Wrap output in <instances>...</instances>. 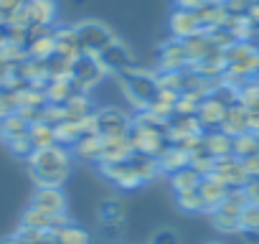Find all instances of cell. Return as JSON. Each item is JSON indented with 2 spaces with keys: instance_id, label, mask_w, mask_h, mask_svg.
<instances>
[{
  "instance_id": "9a60e30c",
  "label": "cell",
  "mask_w": 259,
  "mask_h": 244,
  "mask_svg": "<svg viewBox=\"0 0 259 244\" xmlns=\"http://www.w3.org/2000/svg\"><path fill=\"white\" fill-rule=\"evenodd\" d=\"M170 31H173V38L178 41H186L196 33H201V21L196 16V11H183V8H176L170 13Z\"/></svg>"
},
{
  "instance_id": "4fadbf2b",
  "label": "cell",
  "mask_w": 259,
  "mask_h": 244,
  "mask_svg": "<svg viewBox=\"0 0 259 244\" xmlns=\"http://www.w3.org/2000/svg\"><path fill=\"white\" fill-rule=\"evenodd\" d=\"M31 206L49 211V214H66V196L59 186H36Z\"/></svg>"
},
{
  "instance_id": "8d00e7d4",
  "label": "cell",
  "mask_w": 259,
  "mask_h": 244,
  "mask_svg": "<svg viewBox=\"0 0 259 244\" xmlns=\"http://www.w3.org/2000/svg\"><path fill=\"white\" fill-rule=\"evenodd\" d=\"M18 234H21L28 244H59L56 231H41V229H23V226H21Z\"/></svg>"
},
{
  "instance_id": "bcb514c9",
  "label": "cell",
  "mask_w": 259,
  "mask_h": 244,
  "mask_svg": "<svg viewBox=\"0 0 259 244\" xmlns=\"http://www.w3.org/2000/svg\"><path fill=\"white\" fill-rule=\"evenodd\" d=\"M11 66L6 64V61H0V89H6L8 84H11Z\"/></svg>"
},
{
  "instance_id": "8fae6325",
  "label": "cell",
  "mask_w": 259,
  "mask_h": 244,
  "mask_svg": "<svg viewBox=\"0 0 259 244\" xmlns=\"http://www.w3.org/2000/svg\"><path fill=\"white\" fill-rule=\"evenodd\" d=\"M191 66V56L186 49V41H168L160 49V71H186Z\"/></svg>"
},
{
  "instance_id": "8992f818",
  "label": "cell",
  "mask_w": 259,
  "mask_h": 244,
  "mask_svg": "<svg viewBox=\"0 0 259 244\" xmlns=\"http://www.w3.org/2000/svg\"><path fill=\"white\" fill-rule=\"evenodd\" d=\"M107 74V69L102 66V61L97 56H89V54H81L76 61H74V71H71V82L76 87L79 94H87L92 87L99 84V79Z\"/></svg>"
},
{
  "instance_id": "44dd1931",
  "label": "cell",
  "mask_w": 259,
  "mask_h": 244,
  "mask_svg": "<svg viewBox=\"0 0 259 244\" xmlns=\"http://www.w3.org/2000/svg\"><path fill=\"white\" fill-rule=\"evenodd\" d=\"M74 155L84 163H97L102 160V138L99 135H81L74 143Z\"/></svg>"
},
{
  "instance_id": "f546056e",
  "label": "cell",
  "mask_w": 259,
  "mask_h": 244,
  "mask_svg": "<svg viewBox=\"0 0 259 244\" xmlns=\"http://www.w3.org/2000/svg\"><path fill=\"white\" fill-rule=\"evenodd\" d=\"M64 112H66V119L79 122V119H84V117L94 114L97 109L92 107V102H89V97H87V94H74V97L64 104Z\"/></svg>"
},
{
  "instance_id": "ba28073f",
  "label": "cell",
  "mask_w": 259,
  "mask_h": 244,
  "mask_svg": "<svg viewBox=\"0 0 259 244\" xmlns=\"http://www.w3.org/2000/svg\"><path fill=\"white\" fill-rule=\"evenodd\" d=\"M97 59L102 61V66L107 69V74H122V71H127V69L135 66L133 51H130L122 41H117V38H114Z\"/></svg>"
},
{
  "instance_id": "3957f363",
  "label": "cell",
  "mask_w": 259,
  "mask_h": 244,
  "mask_svg": "<svg viewBox=\"0 0 259 244\" xmlns=\"http://www.w3.org/2000/svg\"><path fill=\"white\" fill-rule=\"evenodd\" d=\"M117 76H119V87H122L124 97L133 102L140 112H145L150 107V102L155 99L158 89H160L158 87V74L133 66V69H127V71H122Z\"/></svg>"
},
{
  "instance_id": "52a82bcc",
  "label": "cell",
  "mask_w": 259,
  "mask_h": 244,
  "mask_svg": "<svg viewBox=\"0 0 259 244\" xmlns=\"http://www.w3.org/2000/svg\"><path fill=\"white\" fill-rule=\"evenodd\" d=\"M133 128V117L117 107L97 109V135L99 138H127Z\"/></svg>"
},
{
  "instance_id": "e0dca14e",
  "label": "cell",
  "mask_w": 259,
  "mask_h": 244,
  "mask_svg": "<svg viewBox=\"0 0 259 244\" xmlns=\"http://www.w3.org/2000/svg\"><path fill=\"white\" fill-rule=\"evenodd\" d=\"M224 112H226V107L219 99H213V97L201 99L198 112H196V119H198V125L203 128V133H211V130H219L221 128Z\"/></svg>"
},
{
  "instance_id": "4dcf8cb0",
  "label": "cell",
  "mask_w": 259,
  "mask_h": 244,
  "mask_svg": "<svg viewBox=\"0 0 259 244\" xmlns=\"http://www.w3.org/2000/svg\"><path fill=\"white\" fill-rule=\"evenodd\" d=\"M31 130V119L23 114V112H16V114H8L3 119V138L11 140V138H21V135H28Z\"/></svg>"
},
{
  "instance_id": "7dc6e473",
  "label": "cell",
  "mask_w": 259,
  "mask_h": 244,
  "mask_svg": "<svg viewBox=\"0 0 259 244\" xmlns=\"http://www.w3.org/2000/svg\"><path fill=\"white\" fill-rule=\"evenodd\" d=\"M3 244H28V241H26V239H23L21 234H16V236H11V239H6Z\"/></svg>"
},
{
  "instance_id": "9c48e42d",
  "label": "cell",
  "mask_w": 259,
  "mask_h": 244,
  "mask_svg": "<svg viewBox=\"0 0 259 244\" xmlns=\"http://www.w3.org/2000/svg\"><path fill=\"white\" fill-rule=\"evenodd\" d=\"M211 176H216V178H219L221 183H226L229 188H244V183L249 181V173L244 171V166H241V160H239L236 155H224V158H219Z\"/></svg>"
},
{
  "instance_id": "1f68e13d",
  "label": "cell",
  "mask_w": 259,
  "mask_h": 244,
  "mask_svg": "<svg viewBox=\"0 0 259 244\" xmlns=\"http://www.w3.org/2000/svg\"><path fill=\"white\" fill-rule=\"evenodd\" d=\"M176 196H178V209H183V211H188V214L208 211V206H206V201H203V196H201L198 188H193V191H183V193H176Z\"/></svg>"
},
{
  "instance_id": "7bdbcfd3",
  "label": "cell",
  "mask_w": 259,
  "mask_h": 244,
  "mask_svg": "<svg viewBox=\"0 0 259 244\" xmlns=\"http://www.w3.org/2000/svg\"><path fill=\"white\" fill-rule=\"evenodd\" d=\"M241 191H244V196H246L249 204H259V178H249Z\"/></svg>"
},
{
  "instance_id": "30bf717a",
  "label": "cell",
  "mask_w": 259,
  "mask_h": 244,
  "mask_svg": "<svg viewBox=\"0 0 259 244\" xmlns=\"http://www.w3.org/2000/svg\"><path fill=\"white\" fill-rule=\"evenodd\" d=\"M99 173H102L104 178H109V181H112L114 186H119V188H138V186H143V181H140V176L135 173L130 158L122 160V163H99Z\"/></svg>"
},
{
  "instance_id": "f6af8a7d",
  "label": "cell",
  "mask_w": 259,
  "mask_h": 244,
  "mask_svg": "<svg viewBox=\"0 0 259 244\" xmlns=\"http://www.w3.org/2000/svg\"><path fill=\"white\" fill-rule=\"evenodd\" d=\"M206 0H176V8H183V11H198Z\"/></svg>"
},
{
  "instance_id": "ac0fdd59",
  "label": "cell",
  "mask_w": 259,
  "mask_h": 244,
  "mask_svg": "<svg viewBox=\"0 0 259 244\" xmlns=\"http://www.w3.org/2000/svg\"><path fill=\"white\" fill-rule=\"evenodd\" d=\"M133 153L135 150L127 138H102V160L99 163H122Z\"/></svg>"
},
{
  "instance_id": "ab89813d",
  "label": "cell",
  "mask_w": 259,
  "mask_h": 244,
  "mask_svg": "<svg viewBox=\"0 0 259 244\" xmlns=\"http://www.w3.org/2000/svg\"><path fill=\"white\" fill-rule=\"evenodd\" d=\"M8 148H11V150H13L16 155L26 158V160H28V155H31V153L36 150L28 135H21V138H11V140H8Z\"/></svg>"
},
{
  "instance_id": "60d3db41",
  "label": "cell",
  "mask_w": 259,
  "mask_h": 244,
  "mask_svg": "<svg viewBox=\"0 0 259 244\" xmlns=\"http://www.w3.org/2000/svg\"><path fill=\"white\" fill-rule=\"evenodd\" d=\"M150 244H181V239H178V234L173 229H160V231L153 234Z\"/></svg>"
},
{
  "instance_id": "681fc988",
  "label": "cell",
  "mask_w": 259,
  "mask_h": 244,
  "mask_svg": "<svg viewBox=\"0 0 259 244\" xmlns=\"http://www.w3.org/2000/svg\"><path fill=\"white\" fill-rule=\"evenodd\" d=\"M0 135H3V117H0Z\"/></svg>"
},
{
  "instance_id": "d6986e66",
  "label": "cell",
  "mask_w": 259,
  "mask_h": 244,
  "mask_svg": "<svg viewBox=\"0 0 259 244\" xmlns=\"http://www.w3.org/2000/svg\"><path fill=\"white\" fill-rule=\"evenodd\" d=\"M198 191H201V196H203V201H206L208 211H213V209L226 198L229 186H226V183H221L216 176H203V178H201V183H198Z\"/></svg>"
},
{
  "instance_id": "cb8c5ba5",
  "label": "cell",
  "mask_w": 259,
  "mask_h": 244,
  "mask_svg": "<svg viewBox=\"0 0 259 244\" xmlns=\"http://www.w3.org/2000/svg\"><path fill=\"white\" fill-rule=\"evenodd\" d=\"M44 92H46V99L51 104H66L74 94H79L71 79H49V84L44 87Z\"/></svg>"
},
{
  "instance_id": "7c38bea8",
  "label": "cell",
  "mask_w": 259,
  "mask_h": 244,
  "mask_svg": "<svg viewBox=\"0 0 259 244\" xmlns=\"http://www.w3.org/2000/svg\"><path fill=\"white\" fill-rule=\"evenodd\" d=\"M66 224H69L66 214H49V211H41L36 206H31L23 214V221H21L23 229H41V231H59Z\"/></svg>"
},
{
  "instance_id": "83f0119b",
  "label": "cell",
  "mask_w": 259,
  "mask_h": 244,
  "mask_svg": "<svg viewBox=\"0 0 259 244\" xmlns=\"http://www.w3.org/2000/svg\"><path fill=\"white\" fill-rule=\"evenodd\" d=\"M259 153V135L254 133H241L236 138H231V155H236L239 160L251 158Z\"/></svg>"
},
{
  "instance_id": "f1b7e54d",
  "label": "cell",
  "mask_w": 259,
  "mask_h": 244,
  "mask_svg": "<svg viewBox=\"0 0 259 244\" xmlns=\"http://www.w3.org/2000/svg\"><path fill=\"white\" fill-rule=\"evenodd\" d=\"M196 16H198V21H201V28H203V31H211V28L221 26V23L229 18V13H226V8H224V6H211V3H203V6L196 11Z\"/></svg>"
},
{
  "instance_id": "c3c4849f",
  "label": "cell",
  "mask_w": 259,
  "mask_h": 244,
  "mask_svg": "<svg viewBox=\"0 0 259 244\" xmlns=\"http://www.w3.org/2000/svg\"><path fill=\"white\" fill-rule=\"evenodd\" d=\"M206 3H211V6H226V0H206Z\"/></svg>"
},
{
  "instance_id": "7402d4cb",
  "label": "cell",
  "mask_w": 259,
  "mask_h": 244,
  "mask_svg": "<svg viewBox=\"0 0 259 244\" xmlns=\"http://www.w3.org/2000/svg\"><path fill=\"white\" fill-rule=\"evenodd\" d=\"M158 166H160V171H163V173L173 176L176 171H181V168L191 166V155H188L186 150L176 148V145H168V148L158 155Z\"/></svg>"
},
{
  "instance_id": "d6a6232c",
  "label": "cell",
  "mask_w": 259,
  "mask_h": 244,
  "mask_svg": "<svg viewBox=\"0 0 259 244\" xmlns=\"http://www.w3.org/2000/svg\"><path fill=\"white\" fill-rule=\"evenodd\" d=\"M81 135H84L81 133V125H79V122H74V119H64V122H59V125H56V140H59V145H74Z\"/></svg>"
},
{
  "instance_id": "7a4b0ae2",
  "label": "cell",
  "mask_w": 259,
  "mask_h": 244,
  "mask_svg": "<svg viewBox=\"0 0 259 244\" xmlns=\"http://www.w3.org/2000/svg\"><path fill=\"white\" fill-rule=\"evenodd\" d=\"M127 140L135 153H145L153 158H158L170 145L168 143V125L160 122L158 117H153L150 112H138V117L133 119V128L127 133Z\"/></svg>"
},
{
  "instance_id": "484cf974",
  "label": "cell",
  "mask_w": 259,
  "mask_h": 244,
  "mask_svg": "<svg viewBox=\"0 0 259 244\" xmlns=\"http://www.w3.org/2000/svg\"><path fill=\"white\" fill-rule=\"evenodd\" d=\"M130 163H133V168H135V173L140 176V181H143V183L153 181V178L160 173L158 158L145 155V153H133V155H130Z\"/></svg>"
},
{
  "instance_id": "d590c367",
  "label": "cell",
  "mask_w": 259,
  "mask_h": 244,
  "mask_svg": "<svg viewBox=\"0 0 259 244\" xmlns=\"http://www.w3.org/2000/svg\"><path fill=\"white\" fill-rule=\"evenodd\" d=\"M21 109V102H18V92L13 89H0V117H8V114H16Z\"/></svg>"
},
{
  "instance_id": "4316f807",
  "label": "cell",
  "mask_w": 259,
  "mask_h": 244,
  "mask_svg": "<svg viewBox=\"0 0 259 244\" xmlns=\"http://www.w3.org/2000/svg\"><path fill=\"white\" fill-rule=\"evenodd\" d=\"M201 178H203V176H201L193 166H186V168H181V171H176V173L170 176V186H173L176 193H183V191H193V188H198Z\"/></svg>"
},
{
  "instance_id": "603a6c76",
  "label": "cell",
  "mask_w": 259,
  "mask_h": 244,
  "mask_svg": "<svg viewBox=\"0 0 259 244\" xmlns=\"http://www.w3.org/2000/svg\"><path fill=\"white\" fill-rule=\"evenodd\" d=\"M28 138L33 143V148H51V145H59L56 140V125H51V122L46 119H36L31 122V130H28Z\"/></svg>"
},
{
  "instance_id": "6da1fadb",
  "label": "cell",
  "mask_w": 259,
  "mask_h": 244,
  "mask_svg": "<svg viewBox=\"0 0 259 244\" xmlns=\"http://www.w3.org/2000/svg\"><path fill=\"white\" fill-rule=\"evenodd\" d=\"M71 171V153L66 145L38 148L28 155V173L36 186H59L69 178Z\"/></svg>"
},
{
  "instance_id": "b9f144b4",
  "label": "cell",
  "mask_w": 259,
  "mask_h": 244,
  "mask_svg": "<svg viewBox=\"0 0 259 244\" xmlns=\"http://www.w3.org/2000/svg\"><path fill=\"white\" fill-rule=\"evenodd\" d=\"M102 236L109 241H117L122 236V221H104L102 224Z\"/></svg>"
},
{
  "instance_id": "2e32d148",
  "label": "cell",
  "mask_w": 259,
  "mask_h": 244,
  "mask_svg": "<svg viewBox=\"0 0 259 244\" xmlns=\"http://www.w3.org/2000/svg\"><path fill=\"white\" fill-rule=\"evenodd\" d=\"M186 49H188V56H191V64L196 61H203V59H211V56H219L224 49L211 38L208 31H201L191 38H186Z\"/></svg>"
},
{
  "instance_id": "74e56055",
  "label": "cell",
  "mask_w": 259,
  "mask_h": 244,
  "mask_svg": "<svg viewBox=\"0 0 259 244\" xmlns=\"http://www.w3.org/2000/svg\"><path fill=\"white\" fill-rule=\"evenodd\" d=\"M239 224H241V231H259V204H246Z\"/></svg>"
},
{
  "instance_id": "e575fe53",
  "label": "cell",
  "mask_w": 259,
  "mask_h": 244,
  "mask_svg": "<svg viewBox=\"0 0 259 244\" xmlns=\"http://www.w3.org/2000/svg\"><path fill=\"white\" fill-rule=\"evenodd\" d=\"M99 216H102V221H122L124 219V204L119 198H107L99 206Z\"/></svg>"
},
{
  "instance_id": "ffe728a7",
  "label": "cell",
  "mask_w": 259,
  "mask_h": 244,
  "mask_svg": "<svg viewBox=\"0 0 259 244\" xmlns=\"http://www.w3.org/2000/svg\"><path fill=\"white\" fill-rule=\"evenodd\" d=\"M54 41H56V54H61L66 59H74V61L81 56V46H79V38H76L74 26L54 31Z\"/></svg>"
},
{
  "instance_id": "5b68a950",
  "label": "cell",
  "mask_w": 259,
  "mask_h": 244,
  "mask_svg": "<svg viewBox=\"0 0 259 244\" xmlns=\"http://www.w3.org/2000/svg\"><path fill=\"white\" fill-rule=\"evenodd\" d=\"M74 31H76L81 54H89V56H99L114 41V33L99 21H81L74 26Z\"/></svg>"
},
{
  "instance_id": "5bb4252c",
  "label": "cell",
  "mask_w": 259,
  "mask_h": 244,
  "mask_svg": "<svg viewBox=\"0 0 259 244\" xmlns=\"http://www.w3.org/2000/svg\"><path fill=\"white\" fill-rule=\"evenodd\" d=\"M221 133H226L229 138H236L241 133H249V109L241 102H234L226 107L224 119H221Z\"/></svg>"
},
{
  "instance_id": "836d02e7",
  "label": "cell",
  "mask_w": 259,
  "mask_h": 244,
  "mask_svg": "<svg viewBox=\"0 0 259 244\" xmlns=\"http://www.w3.org/2000/svg\"><path fill=\"white\" fill-rule=\"evenodd\" d=\"M56 239H59V244H89V234L71 221L56 231Z\"/></svg>"
},
{
  "instance_id": "f35d334b",
  "label": "cell",
  "mask_w": 259,
  "mask_h": 244,
  "mask_svg": "<svg viewBox=\"0 0 259 244\" xmlns=\"http://www.w3.org/2000/svg\"><path fill=\"white\" fill-rule=\"evenodd\" d=\"M198 104H201L198 97L181 92V97H178V102H176V114H196V112H198Z\"/></svg>"
},
{
  "instance_id": "d4e9b609",
  "label": "cell",
  "mask_w": 259,
  "mask_h": 244,
  "mask_svg": "<svg viewBox=\"0 0 259 244\" xmlns=\"http://www.w3.org/2000/svg\"><path fill=\"white\" fill-rule=\"evenodd\" d=\"M203 150L211 155V158H224V155H231V138L221 130H211V133H203Z\"/></svg>"
},
{
  "instance_id": "277c9868",
  "label": "cell",
  "mask_w": 259,
  "mask_h": 244,
  "mask_svg": "<svg viewBox=\"0 0 259 244\" xmlns=\"http://www.w3.org/2000/svg\"><path fill=\"white\" fill-rule=\"evenodd\" d=\"M246 204H249V201H246V196H244V191H241V188H229L226 198H224L213 211H211L213 226H216L219 231H226V234L241 231L239 219H241V211H244V206H246Z\"/></svg>"
},
{
  "instance_id": "ee69618b",
  "label": "cell",
  "mask_w": 259,
  "mask_h": 244,
  "mask_svg": "<svg viewBox=\"0 0 259 244\" xmlns=\"http://www.w3.org/2000/svg\"><path fill=\"white\" fill-rule=\"evenodd\" d=\"M241 166H244V171L249 173V178H259V153L251 155V158H244Z\"/></svg>"
}]
</instances>
